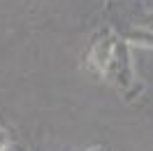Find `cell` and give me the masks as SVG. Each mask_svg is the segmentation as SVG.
<instances>
[{
    "mask_svg": "<svg viewBox=\"0 0 153 151\" xmlns=\"http://www.w3.org/2000/svg\"><path fill=\"white\" fill-rule=\"evenodd\" d=\"M116 44H118V37H116V35H105V37H100L95 44L91 47L88 61H91V65L100 72V77L105 75L107 65H109V61H111V56H114Z\"/></svg>",
    "mask_w": 153,
    "mask_h": 151,
    "instance_id": "1",
    "label": "cell"
},
{
    "mask_svg": "<svg viewBox=\"0 0 153 151\" xmlns=\"http://www.w3.org/2000/svg\"><path fill=\"white\" fill-rule=\"evenodd\" d=\"M123 42L132 44V47L153 49V30L151 28H130L128 33H125Z\"/></svg>",
    "mask_w": 153,
    "mask_h": 151,
    "instance_id": "2",
    "label": "cell"
},
{
    "mask_svg": "<svg viewBox=\"0 0 153 151\" xmlns=\"http://www.w3.org/2000/svg\"><path fill=\"white\" fill-rule=\"evenodd\" d=\"M7 147H10V132L0 126V151H5Z\"/></svg>",
    "mask_w": 153,
    "mask_h": 151,
    "instance_id": "3",
    "label": "cell"
},
{
    "mask_svg": "<svg viewBox=\"0 0 153 151\" xmlns=\"http://www.w3.org/2000/svg\"><path fill=\"white\" fill-rule=\"evenodd\" d=\"M86 151H107L105 147H91V149H86Z\"/></svg>",
    "mask_w": 153,
    "mask_h": 151,
    "instance_id": "4",
    "label": "cell"
},
{
    "mask_svg": "<svg viewBox=\"0 0 153 151\" xmlns=\"http://www.w3.org/2000/svg\"><path fill=\"white\" fill-rule=\"evenodd\" d=\"M5 151H14V149H12V147H7V149H5Z\"/></svg>",
    "mask_w": 153,
    "mask_h": 151,
    "instance_id": "5",
    "label": "cell"
}]
</instances>
